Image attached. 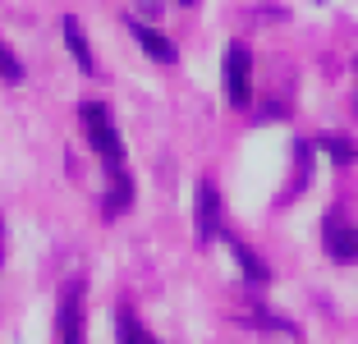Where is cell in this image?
I'll list each match as a JSON object with an SVG mask.
<instances>
[{"instance_id":"cell-1","label":"cell","mask_w":358,"mask_h":344,"mask_svg":"<svg viewBox=\"0 0 358 344\" xmlns=\"http://www.w3.org/2000/svg\"><path fill=\"white\" fill-rule=\"evenodd\" d=\"M78 124H83L92 152L101 157L106 175H110V179H115V175H129V166H124V138H120V129H115L110 106H106V101H83V106H78Z\"/></svg>"},{"instance_id":"cell-2","label":"cell","mask_w":358,"mask_h":344,"mask_svg":"<svg viewBox=\"0 0 358 344\" xmlns=\"http://www.w3.org/2000/svg\"><path fill=\"white\" fill-rule=\"evenodd\" d=\"M55 344H87V285L83 275L60 285L55 303Z\"/></svg>"},{"instance_id":"cell-3","label":"cell","mask_w":358,"mask_h":344,"mask_svg":"<svg viewBox=\"0 0 358 344\" xmlns=\"http://www.w3.org/2000/svg\"><path fill=\"white\" fill-rule=\"evenodd\" d=\"M221 78H225V101L230 106H248L253 101V51H248L243 42L225 46Z\"/></svg>"},{"instance_id":"cell-4","label":"cell","mask_w":358,"mask_h":344,"mask_svg":"<svg viewBox=\"0 0 358 344\" xmlns=\"http://www.w3.org/2000/svg\"><path fill=\"white\" fill-rule=\"evenodd\" d=\"M193 229H198V243L207 248V243L225 239V225H221V193H216V184L211 179H198V198H193Z\"/></svg>"},{"instance_id":"cell-5","label":"cell","mask_w":358,"mask_h":344,"mask_svg":"<svg viewBox=\"0 0 358 344\" xmlns=\"http://www.w3.org/2000/svg\"><path fill=\"white\" fill-rule=\"evenodd\" d=\"M322 243H327V257L340 261V266H354L358 261V225H349L340 211H331L322 220Z\"/></svg>"},{"instance_id":"cell-6","label":"cell","mask_w":358,"mask_h":344,"mask_svg":"<svg viewBox=\"0 0 358 344\" xmlns=\"http://www.w3.org/2000/svg\"><path fill=\"white\" fill-rule=\"evenodd\" d=\"M124 23H129V32H134V42L143 46V51H148V55H152V60H157V64H175V60H179L175 42H170L166 32H157V28H152V23H143V19H138V14H129Z\"/></svg>"},{"instance_id":"cell-7","label":"cell","mask_w":358,"mask_h":344,"mask_svg":"<svg viewBox=\"0 0 358 344\" xmlns=\"http://www.w3.org/2000/svg\"><path fill=\"white\" fill-rule=\"evenodd\" d=\"M60 32H64V46H69V55H74V64L92 78L96 73V60H92V46H87V32H83V23L74 19V14H64L60 19Z\"/></svg>"},{"instance_id":"cell-8","label":"cell","mask_w":358,"mask_h":344,"mask_svg":"<svg viewBox=\"0 0 358 344\" xmlns=\"http://www.w3.org/2000/svg\"><path fill=\"white\" fill-rule=\"evenodd\" d=\"M225 243H230V252H234V261H239V271H243V280L253 285V289H262L266 280H271V266H266L262 257H257L253 248H248V243H239V239H230V234H225Z\"/></svg>"},{"instance_id":"cell-9","label":"cell","mask_w":358,"mask_h":344,"mask_svg":"<svg viewBox=\"0 0 358 344\" xmlns=\"http://www.w3.org/2000/svg\"><path fill=\"white\" fill-rule=\"evenodd\" d=\"M313 152H317V143H303V138L294 143V184L285 188V202H294L299 193L313 184Z\"/></svg>"},{"instance_id":"cell-10","label":"cell","mask_w":358,"mask_h":344,"mask_svg":"<svg viewBox=\"0 0 358 344\" xmlns=\"http://www.w3.org/2000/svg\"><path fill=\"white\" fill-rule=\"evenodd\" d=\"M134 207V175H115L110 179V193L101 198V211L106 216H124Z\"/></svg>"},{"instance_id":"cell-11","label":"cell","mask_w":358,"mask_h":344,"mask_svg":"<svg viewBox=\"0 0 358 344\" xmlns=\"http://www.w3.org/2000/svg\"><path fill=\"white\" fill-rule=\"evenodd\" d=\"M115 340H120V344H161L157 335L148 331V326L129 313V308H120V313H115Z\"/></svg>"},{"instance_id":"cell-12","label":"cell","mask_w":358,"mask_h":344,"mask_svg":"<svg viewBox=\"0 0 358 344\" xmlns=\"http://www.w3.org/2000/svg\"><path fill=\"white\" fill-rule=\"evenodd\" d=\"M317 147H322V152H327L336 166H354V161H358L354 138H345V134H322V138H317Z\"/></svg>"},{"instance_id":"cell-13","label":"cell","mask_w":358,"mask_h":344,"mask_svg":"<svg viewBox=\"0 0 358 344\" xmlns=\"http://www.w3.org/2000/svg\"><path fill=\"white\" fill-rule=\"evenodd\" d=\"M0 78H5V83H23V60L5 42H0Z\"/></svg>"},{"instance_id":"cell-14","label":"cell","mask_w":358,"mask_h":344,"mask_svg":"<svg viewBox=\"0 0 358 344\" xmlns=\"http://www.w3.org/2000/svg\"><path fill=\"white\" fill-rule=\"evenodd\" d=\"M0 266H5V220H0Z\"/></svg>"},{"instance_id":"cell-15","label":"cell","mask_w":358,"mask_h":344,"mask_svg":"<svg viewBox=\"0 0 358 344\" xmlns=\"http://www.w3.org/2000/svg\"><path fill=\"white\" fill-rule=\"evenodd\" d=\"M134 5H143V10H157V0H134Z\"/></svg>"},{"instance_id":"cell-16","label":"cell","mask_w":358,"mask_h":344,"mask_svg":"<svg viewBox=\"0 0 358 344\" xmlns=\"http://www.w3.org/2000/svg\"><path fill=\"white\" fill-rule=\"evenodd\" d=\"M354 69H358V64H354ZM354 110H358V92H354Z\"/></svg>"},{"instance_id":"cell-17","label":"cell","mask_w":358,"mask_h":344,"mask_svg":"<svg viewBox=\"0 0 358 344\" xmlns=\"http://www.w3.org/2000/svg\"><path fill=\"white\" fill-rule=\"evenodd\" d=\"M179 5H198V0H179Z\"/></svg>"},{"instance_id":"cell-18","label":"cell","mask_w":358,"mask_h":344,"mask_svg":"<svg viewBox=\"0 0 358 344\" xmlns=\"http://www.w3.org/2000/svg\"><path fill=\"white\" fill-rule=\"evenodd\" d=\"M313 5H327V0H313Z\"/></svg>"}]
</instances>
